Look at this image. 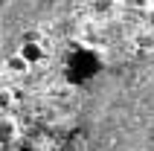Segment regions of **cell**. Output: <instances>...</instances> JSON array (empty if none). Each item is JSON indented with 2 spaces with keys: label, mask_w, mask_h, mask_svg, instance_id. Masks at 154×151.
<instances>
[{
  "label": "cell",
  "mask_w": 154,
  "mask_h": 151,
  "mask_svg": "<svg viewBox=\"0 0 154 151\" xmlns=\"http://www.w3.org/2000/svg\"><path fill=\"white\" fill-rule=\"evenodd\" d=\"M102 73H105L102 58H99L93 50L76 47V50L67 55V79L73 84H93Z\"/></svg>",
  "instance_id": "cell-3"
},
{
  "label": "cell",
  "mask_w": 154,
  "mask_h": 151,
  "mask_svg": "<svg viewBox=\"0 0 154 151\" xmlns=\"http://www.w3.org/2000/svg\"><path fill=\"white\" fill-rule=\"evenodd\" d=\"M6 102H9V96H6V93H0V108H6Z\"/></svg>",
  "instance_id": "cell-6"
},
{
  "label": "cell",
  "mask_w": 154,
  "mask_h": 151,
  "mask_svg": "<svg viewBox=\"0 0 154 151\" xmlns=\"http://www.w3.org/2000/svg\"><path fill=\"white\" fill-rule=\"evenodd\" d=\"M82 151H154V55L105 67L87 87Z\"/></svg>",
  "instance_id": "cell-1"
},
{
  "label": "cell",
  "mask_w": 154,
  "mask_h": 151,
  "mask_svg": "<svg viewBox=\"0 0 154 151\" xmlns=\"http://www.w3.org/2000/svg\"><path fill=\"white\" fill-rule=\"evenodd\" d=\"M20 58H23V64L26 61H38L41 58V50H38L35 44H23V47H20Z\"/></svg>",
  "instance_id": "cell-4"
},
{
  "label": "cell",
  "mask_w": 154,
  "mask_h": 151,
  "mask_svg": "<svg viewBox=\"0 0 154 151\" xmlns=\"http://www.w3.org/2000/svg\"><path fill=\"white\" fill-rule=\"evenodd\" d=\"M55 0H0V61L17 47Z\"/></svg>",
  "instance_id": "cell-2"
},
{
  "label": "cell",
  "mask_w": 154,
  "mask_h": 151,
  "mask_svg": "<svg viewBox=\"0 0 154 151\" xmlns=\"http://www.w3.org/2000/svg\"><path fill=\"white\" fill-rule=\"evenodd\" d=\"M9 134H12V125L9 122H0V140H9Z\"/></svg>",
  "instance_id": "cell-5"
}]
</instances>
